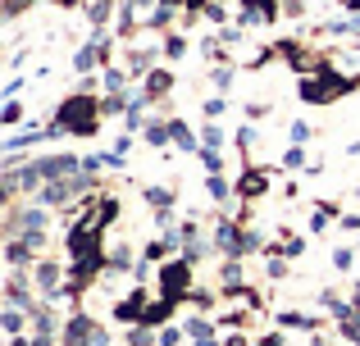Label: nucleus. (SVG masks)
<instances>
[{"label":"nucleus","mask_w":360,"mask_h":346,"mask_svg":"<svg viewBox=\"0 0 360 346\" xmlns=\"http://www.w3.org/2000/svg\"><path fill=\"white\" fill-rule=\"evenodd\" d=\"M5 305H14V310H27V314L37 310L32 283L23 278V269H14V274H9V283H5Z\"/></svg>","instance_id":"obj_8"},{"label":"nucleus","mask_w":360,"mask_h":346,"mask_svg":"<svg viewBox=\"0 0 360 346\" xmlns=\"http://www.w3.org/2000/svg\"><path fill=\"white\" fill-rule=\"evenodd\" d=\"M255 346H283V338H278V333H269V338H260Z\"/></svg>","instance_id":"obj_52"},{"label":"nucleus","mask_w":360,"mask_h":346,"mask_svg":"<svg viewBox=\"0 0 360 346\" xmlns=\"http://www.w3.org/2000/svg\"><path fill=\"white\" fill-rule=\"evenodd\" d=\"M87 346H110V333L96 324V333H91V342H87Z\"/></svg>","instance_id":"obj_50"},{"label":"nucleus","mask_w":360,"mask_h":346,"mask_svg":"<svg viewBox=\"0 0 360 346\" xmlns=\"http://www.w3.org/2000/svg\"><path fill=\"white\" fill-rule=\"evenodd\" d=\"M160 287H165V301H183V296H192V265L187 260H165V269H160Z\"/></svg>","instance_id":"obj_5"},{"label":"nucleus","mask_w":360,"mask_h":346,"mask_svg":"<svg viewBox=\"0 0 360 346\" xmlns=\"http://www.w3.org/2000/svg\"><path fill=\"white\" fill-rule=\"evenodd\" d=\"M146 260H150V265L169 260V241H165V237H160V241H150V246H146Z\"/></svg>","instance_id":"obj_39"},{"label":"nucleus","mask_w":360,"mask_h":346,"mask_svg":"<svg viewBox=\"0 0 360 346\" xmlns=\"http://www.w3.org/2000/svg\"><path fill=\"white\" fill-rule=\"evenodd\" d=\"M146 201L155 205V210H174V192H169V187H146Z\"/></svg>","instance_id":"obj_25"},{"label":"nucleus","mask_w":360,"mask_h":346,"mask_svg":"<svg viewBox=\"0 0 360 346\" xmlns=\"http://www.w3.org/2000/svg\"><path fill=\"white\" fill-rule=\"evenodd\" d=\"M347 5H352V9H356V14H360V0H347Z\"/></svg>","instance_id":"obj_59"},{"label":"nucleus","mask_w":360,"mask_h":346,"mask_svg":"<svg viewBox=\"0 0 360 346\" xmlns=\"http://www.w3.org/2000/svg\"><path fill=\"white\" fill-rule=\"evenodd\" d=\"M255 251H260V232H246V228H242V251H238V260H242V255H255Z\"/></svg>","instance_id":"obj_38"},{"label":"nucleus","mask_w":360,"mask_h":346,"mask_svg":"<svg viewBox=\"0 0 360 346\" xmlns=\"http://www.w3.org/2000/svg\"><path fill=\"white\" fill-rule=\"evenodd\" d=\"M169 23H174V9H169V5H155L146 14V27H169Z\"/></svg>","instance_id":"obj_29"},{"label":"nucleus","mask_w":360,"mask_h":346,"mask_svg":"<svg viewBox=\"0 0 360 346\" xmlns=\"http://www.w3.org/2000/svg\"><path fill=\"white\" fill-rule=\"evenodd\" d=\"M27 319H32V314H27V310H14V305H5V310H0V328H5L9 338H23Z\"/></svg>","instance_id":"obj_13"},{"label":"nucleus","mask_w":360,"mask_h":346,"mask_svg":"<svg viewBox=\"0 0 360 346\" xmlns=\"http://www.w3.org/2000/svg\"><path fill=\"white\" fill-rule=\"evenodd\" d=\"M9 346H32V338H14V342H9Z\"/></svg>","instance_id":"obj_55"},{"label":"nucleus","mask_w":360,"mask_h":346,"mask_svg":"<svg viewBox=\"0 0 360 346\" xmlns=\"http://www.w3.org/2000/svg\"><path fill=\"white\" fill-rule=\"evenodd\" d=\"M178 338H183V328H165L160 333V346H178Z\"/></svg>","instance_id":"obj_48"},{"label":"nucleus","mask_w":360,"mask_h":346,"mask_svg":"<svg viewBox=\"0 0 360 346\" xmlns=\"http://www.w3.org/2000/svg\"><path fill=\"white\" fill-rule=\"evenodd\" d=\"M333 265H338V269H352V251H347V246L333 251Z\"/></svg>","instance_id":"obj_49"},{"label":"nucleus","mask_w":360,"mask_h":346,"mask_svg":"<svg viewBox=\"0 0 360 346\" xmlns=\"http://www.w3.org/2000/svg\"><path fill=\"white\" fill-rule=\"evenodd\" d=\"M169 314H174V301H155V305H146V314H141V324H146V328H155V324H165Z\"/></svg>","instance_id":"obj_21"},{"label":"nucleus","mask_w":360,"mask_h":346,"mask_svg":"<svg viewBox=\"0 0 360 346\" xmlns=\"http://www.w3.org/2000/svg\"><path fill=\"white\" fill-rule=\"evenodd\" d=\"M169 142H174L169 124H146V146H169Z\"/></svg>","instance_id":"obj_24"},{"label":"nucleus","mask_w":360,"mask_h":346,"mask_svg":"<svg viewBox=\"0 0 360 346\" xmlns=\"http://www.w3.org/2000/svg\"><path fill=\"white\" fill-rule=\"evenodd\" d=\"M96 114H101V100H91L87 91H78V96H69V100L60 105V114H55V124H60L64 133L91 137V133H96Z\"/></svg>","instance_id":"obj_2"},{"label":"nucleus","mask_w":360,"mask_h":346,"mask_svg":"<svg viewBox=\"0 0 360 346\" xmlns=\"http://www.w3.org/2000/svg\"><path fill=\"white\" fill-rule=\"evenodd\" d=\"M224 109H229V100H224V96H210V100H205V114H210V124L224 114Z\"/></svg>","instance_id":"obj_43"},{"label":"nucleus","mask_w":360,"mask_h":346,"mask_svg":"<svg viewBox=\"0 0 360 346\" xmlns=\"http://www.w3.org/2000/svg\"><path fill=\"white\" fill-rule=\"evenodd\" d=\"M41 137H46V128H23V133H14V137H9V142H5V151L9 155H18V151H27V146H37V142H41Z\"/></svg>","instance_id":"obj_14"},{"label":"nucleus","mask_w":360,"mask_h":346,"mask_svg":"<svg viewBox=\"0 0 360 346\" xmlns=\"http://www.w3.org/2000/svg\"><path fill=\"white\" fill-rule=\"evenodd\" d=\"M110 269H137L132 251H128V246H115V251H110Z\"/></svg>","instance_id":"obj_30"},{"label":"nucleus","mask_w":360,"mask_h":346,"mask_svg":"<svg viewBox=\"0 0 360 346\" xmlns=\"http://www.w3.org/2000/svg\"><path fill=\"white\" fill-rule=\"evenodd\" d=\"M110 14H115V0H91V5H87V18H91L96 27H105Z\"/></svg>","instance_id":"obj_22"},{"label":"nucleus","mask_w":360,"mask_h":346,"mask_svg":"<svg viewBox=\"0 0 360 346\" xmlns=\"http://www.w3.org/2000/svg\"><path fill=\"white\" fill-rule=\"evenodd\" d=\"M288 137H292V146H306V142H310V124H301V119H297Z\"/></svg>","instance_id":"obj_42"},{"label":"nucleus","mask_w":360,"mask_h":346,"mask_svg":"<svg viewBox=\"0 0 360 346\" xmlns=\"http://www.w3.org/2000/svg\"><path fill=\"white\" fill-rule=\"evenodd\" d=\"M0 124H5V128L23 124V100H5V109H0Z\"/></svg>","instance_id":"obj_27"},{"label":"nucleus","mask_w":360,"mask_h":346,"mask_svg":"<svg viewBox=\"0 0 360 346\" xmlns=\"http://www.w3.org/2000/svg\"><path fill=\"white\" fill-rule=\"evenodd\" d=\"M214 87H219V96L233 87V69H214Z\"/></svg>","instance_id":"obj_45"},{"label":"nucleus","mask_w":360,"mask_h":346,"mask_svg":"<svg viewBox=\"0 0 360 346\" xmlns=\"http://www.w3.org/2000/svg\"><path fill=\"white\" fill-rule=\"evenodd\" d=\"M352 305H356V314H360V283H356V296H352Z\"/></svg>","instance_id":"obj_56"},{"label":"nucleus","mask_w":360,"mask_h":346,"mask_svg":"<svg viewBox=\"0 0 360 346\" xmlns=\"http://www.w3.org/2000/svg\"><path fill=\"white\" fill-rule=\"evenodd\" d=\"M165 55H169V60H183V55H187V41H183V36H165Z\"/></svg>","instance_id":"obj_36"},{"label":"nucleus","mask_w":360,"mask_h":346,"mask_svg":"<svg viewBox=\"0 0 360 346\" xmlns=\"http://www.w3.org/2000/svg\"><path fill=\"white\" fill-rule=\"evenodd\" d=\"M32 346H55V338H37L32 333Z\"/></svg>","instance_id":"obj_53"},{"label":"nucleus","mask_w":360,"mask_h":346,"mask_svg":"<svg viewBox=\"0 0 360 346\" xmlns=\"http://www.w3.org/2000/svg\"><path fill=\"white\" fill-rule=\"evenodd\" d=\"M160 5H169V9H178V5H183V0H160Z\"/></svg>","instance_id":"obj_58"},{"label":"nucleus","mask_w":360,"mask_h":346,"mask_svg":"<svg viewBox=\"0 0 360 346\" xmlns=\"http://www.w3.org/2000/svg\"><path fill=\"white\" fill-rule=\"evenodd\" d=\"M347 155H360V142H352V146H347Z\"/></svg>","instance_id":"obj_57"},{"label":"nucleus","mask_w":360,"mask_h":346,"mask_svg":"<svg viewBox=\"0 0 360 346\" xmlns=\"http://www.w3.org/2000/svg\"><path fill=\"white\" fill-rule=\"evenodd\" d=\"M283 274H288V260L274 255V260H269V278H283Z\"/></svg>","instance_id":"obj_47"},{"label":"nucleus","mask_w":360,"mask_h":346,"mask_svg":"<svg viewBox=\"0 0 360 346\" xmlns=\"http://www.w3.org/2000/svg\"><path fill=\"white\" fill-rule=\"evenodd\" d=\"M55 328H60L55 314L46 310V305H37V310H32V333H37V338H55Z\"/></svg>","instance_id":"obj_18"},{"label":"nucleus","mask_w":360,"mask_h":346,"mask_svg":"<svg viewBox=\"0 0 360 346\" xmlns=\"http://www.w3.org/2000/svg\"><path fill=\"white\" fill-rule=\"evenodd\" d=\"M224 346H246V338H238V333H233V338H229V342H224Z\"/></svg>","instance_id":"obj_54"},{"label":"nucleus","mask_w":360,"mask_h":346,"mask_svg":"<svg viewBox=\"0 0 360 346\" xmlns=\"http://www.w3.org/2000/svg\"><path fill=\"white\" fill-rule=\"evenodd\" d=\"M328 32H333V36H352V32H360V14H352V18H338V23H328Z\"/></svg>","instance_id":"obj_31"},{"label":"nucleus","mask_w":360,"mask_h":346,"mask_svg":"<svg viewBox=\"0 0 360 346\" xmlns=\"http://www.w3.org/2000/svg\"><path fill=\"white\" fill-rule=\"evenodd\" d=\"M214 251H224V260H238V251H242V223L238 219L214 223Z\"/></svg>","instance_id":"obj_9"},{"label":"nucleus","mask_w":360,"mask_h":346,"mask_svg":"<svg viewBox=\"0 0 360 346\" xmlns=\"http://www.w3.org/2000/svg\"><path fill=\"white\" fill-rule=\"evenodd\" d=\"M128 105H132V96H123V91H105L101 96V114H128Z\"/></svg>","instance_id":"obj_20"},{"label":"nucleus","mask_w":360,"mask_h":346,"mask_svg":"<svg viewBox=\"0 0 360 346\" xmlns=\"http://www.w3.org/2000/svg\"><path fill=\"white\" fill-rule=\"evenodd\" d=\"M219 142H224V128H219V124H205V133H201V146L219 151Z\"/></svg>","instance_id":"obj_35"},{"label":"nucleus","mask_w":360,"mask_h":346,"mask_svg":"<svg viewBox=\"0 0 360 346\" xmlns=\"http://www.w3.org/2000/svg\"><path fill=\"white\" fill-rule=\"evenodd\" d=\"M315 346H324V338H315Z\"/></svg>","instance_id":"obj_61"},{"label":"nucleus","mask_w":360,"mask_h":346,"mask_svg":"<svg viewBox=\"0 0 360 346\" xmlns=\"http://www.w3.org/2000/svg\"><path fill=\"white\" fill-rule=\"evenodd\" d=\"M264 192H269V173L264 169H246L242 173V196L251 201V196H264Z\"/></svg>","instance_id":"obj_15"},{"label":"nucleus","mask_w":360,"mask_h":346,"mask_svg":"<svg viewBox=\"0 0 360 346\" xmlns=\"http://www.w3.org/2000/svg\"><path fill=\"white\" fill-rule=\"evenodd\" d=\"M205 192H210L214 201H224V196H229V182H224V173H210V178H205Z\"/></svg>","instance_id":"obj_34"},{"label":"nucleus","mask_w":360,"mask_h":346,"mask_svg":"<svg viewBox=\"0 0 360 346\" xmlns=\"http://www.w3.org/2000/svg\"><path fill=\"white\" fill-rule=\"evenodd\" d=\"M101 82H105V91H123V87H128V73H119V69L105 64V78H101Z\"/></svg>","instance_id":"obj_33"},{"label":"nucleus","mask_w":360,"mask_h":346,"mask_svg":"<svg viewBox=\"0 0 360 346\" xmlns=\"http://www.w3.org/2000/svg\"><path fill=\"white\" fill-rule=\"evenodd\" d=\"M201 164H205L210 173H219V169H224V155H219V151H210V146H201Z\"/></svg>","instance_id":"obj_37"},{"label":"nucleus","mask_w":360,"mask_h":346,"mask_svg":"<svg viewBox=\"0 0 360 346\" xmlns=\"http://www.w3.org/2000/svg\"><path fill=\"white\" fill-rule=\"evenodd\" d=\"M210 255V246H205V241H192V246H183V260L187 265H196V260H205Z\"/></svg>","instance_id":"obj_40"},{"label":"nucleus","mask_w":360,"mask_h":346,"mask_svg":"<svg viewBox=\"0 0 360 346\" xmlns=\"http://www.w3.org/2000/svg\"><path fill=\"white\" fill-rule=\"evenodd\" d=\"M333 214H338V205H324V201H319V205H315V214H310V228H315V232H324Z\"/></svg>","instance_id":"obj_26"},{"label":"nucleus","mask_w":360,"mask_h":346,"mask_svg":"<svg viewBox=\"0 0 360 346\" xmlns=\"http://www.w3.org/2000/svg\"><path fill=\"white\" fill-rule=\"evenodd\" d=\"M105 169V155H82V173H101Z\"/></svg>","instance_id":"obj_44"},{"label":"nucleus","mask_w":360,"mask_h":346,"mask_svg":"<svg viewBox=\"0 0 360 346\" xmlns=\"http://www.w3.org/2000/svg\"><path fill=\"white\" fill-rule=\"evenodd\" d=\"M41 246H46L41 232H27V237H9V246H5L9 269H32V265H37V251H41Z\"/></svg>","instance_id":"obj_7"},{"label":"nucleus","mask_w":360,"mask_h":346,"mask_svg":"<svg viewBox=\"0 0 360 346\" xmlns=\"http://www.w3.org/2000/svg\"><path fill=\"white\" fill-rule=\"evenodd\" d=\"M155 342H160V338H155V333L146 328V324H137V328L128 333V346H155Z\"/></svg>","instance_id":"obj_32"},{"label":"nucleus","mask_w":360,"mask_h":346,"mask_svg":"<svg viewBox=\"0 0 360 346\" xmlns=\"http://www.w3.org/2000/svg\"><path fill=\"white\" fill-rule=\"evenodd\" d=\"M91 187H96V178H60V182H46L41 192H37V205H46V210H51V205H69V201H78V196H87Z\"/></svg>","instance_id":"obj_3"},{"label":"nucleus","mask_w":360,"mask_h":346,"mask_svg":"<svg viewBox=\"0 0 360 346\" xmlns=\"http://www.w3.org/2000/svg\"><path fill=\"white\" fill-rule=\"evenodd\" d=\"M32 173L41 178V187H46V182H60V178L82 173V160L78 155H41V160H32Z\"/></svg>","instance_id":"obj_6"},{"label":"nucleus","mask_w":360,"mask_h":346,"mask_svg":"<svg viewBox=\"0 0 360 346\" xmlns=\"http://www.w3.org/2000/svg\"><path fill=\"white\" fill-rule=\"evenodd\" d=\"M141 314H146V287H137L128 301H119V305H115V319H119V324H132V319L141 324Z\"/></svg>","instance_id":"obj_11"},{"label":"nucleus","mask_w":360,"mask_h":346,"mask_svg":"<svg viewBox=\"0 0 360 346\" xmlns=\"http://www.w3.org/2000/svg\"><path fill=\"white\" fill-rule=\"evenodd\" d=\"M51 228V210L46 205H18L5 214V232L9 237H27V232H46Z\"/></svg>","instance_id":"obj_4"},{"label":"nucleus","mask_w":360,"mask_h":346,"mask_svg":"<svg viewBox=\"0 0 360 346\" xmlns=\"http://www.w3.org/2000/svg\"><path fill=\"white\" fill-rule=\"evenodd\" d=\"M169 133H174V142L183 146V151H201V142L192 137V128H187L183 119H169Z\"/></svg>","instance_id":"obj_19"},{"label":"nucleus","mask_w":360,"mask_h":346,"mask_svg":"<svg viewBox=\"0 0 360 346\" xmlns=\"http://www.w3.org/2000/svg\"><path fill=\"white\" fill-rule=\"evenodd\" d=\"M283 164H288V169H306V151H301V146H288Z\"/></svg>","instance_id":"obj_41"},{"label":"nucleus","mask_w":360,"mask_h":346,"mask_svg":"<svg viewBox=\"0 0 360 346\" xmlns=\"http://www.w3.org/2000/svg\"><path fill=\"white\" fill-rule=\"evenodd\" d=\"M278 324H283V328H319L315 319H306V314H297V310H283Z\"/></svg>","instance_id":"obj_28"},{"label":"nucleus","mask_w":360,"mask_h":346,"mask_svg":"<svg viewBox=\"0 0 360 346\" xmlns=\"http://www.w3.org/2000/svg\"><path fill=\"white\" fill-rule=\"evenodd\" d=\"M55 5H78V0H55Z\"/></svg>","instance_id":"obj_60"},{"label":"nucleus","mask_w":360,"mask_h":346,"mask_svg":"<svg viewBox=\"0 0 360 346\" xmlns=\"http://www.w3.org/2000/svg\"><path fill=\"white\" fill-rule=\"evenodd\" d=\"M169 87H174V73H169V69H150V73H146V87H141V91L155 100V96H165Z\"/></svg>","instance_id":"obj_16"},{"label":"nucleus","mask_w":360,"mask_h":346,"mask_svg":"<svg viewBox=\"0 0 360 346\" xmlns=\"http://www.w3.org/2000/svg\"><path fill=\"white\" fill-rule=\"evenodd\" d=\"M219 292L224 296H242V265H238V260H224V265H219Z\"/></svg>","instance_id":"obj_12"},{"label":"nucleus","mask_w":360,"mask_h":346,"mask_svg":"<svg viewBox=\"0 0 360 346\" xmlns=\"http://www.w3.org/2000/svg\"><path fill=\"white\" fill-rule=\"evenodd\" d=\"M183 333H187L192 342H214V324H210V319H201V314H192V319L183 324Z\"/></svg>","instance_id":"obj_17"},{"label":"nucleus","mask_w":360,"mask_h":346,"mask_svg":"<svg viewBox=\"0 0 360 346\" xmlns=\"http://www.w3.org/2000/svg\"><path fill=\"white\" fill-rule=\"evenodd\" d=\"M255 142H260V137H255V128H242V133H238V146H242V151H251Z\"/></svg>","instance_id":"obj_46"},{"label":"nucleus","mask_w":360,"mask_h":346,"mask_svg":"<svg viewBox=\"0 0 360 346\" xmlns=\"http://www.w3.org/2000/svg\"><path fill=\"white\" fill-rule=\"evenodd\" d=\"M342 228H352V232H360V214H342Z\"/></svg>","instance_id":"obj_51"},{"label":"nucleus","mask_w":360,"mask_h":346,"mask_svg":"<svg viewBox=\"0 0 360 346\" xmlns=\"http://www.w3.org/2000/svg\"><path fill=\"white\" fill-rule=\"evenodd\" d=\"M91 333H96V319L78 310L69 324H64V346H87V342H91Z\"/></svg>","instance_id":"obj_10"},{"label":"nucleus","mask_w":360,"mask_h":346,"mask_svg":"<svg viewBox=\"0 0 360 346\" xmlns=\"http://www.w3.org/2000/svg\"><path fill=\"white\" fill-rule=\"evenodd\" d=\"M356 82L360 78H338V69L324 64L319 73H306V78H301V100H310V105H333V100H342Z\"/></svg>","instance_id":"obj_1"},{"label":"nucleus","mask_w":360,"mask_h":346,"mask_svg":"<svg viewBox=\"0 0 360 346\" xmlns=\"http://www.w3.org/2000/svg\"><path fill=\"white\" fill-rule=\"evenodd\" d=\"M150 73V51H132L128 55V78H146Z\"/></svg>","instance_id":"obj_23"}]
</instances>
